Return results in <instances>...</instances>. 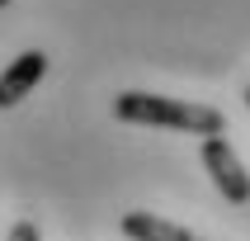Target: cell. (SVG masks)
Here are the masks:
<instances>
[{"label":"cell","instance_id":"obj_5","mask_svg":"<svg viewBox=\"0 0 250 241\" xmlns=\"http://www.w3.org/2000/svg\"><path fill=\"white\" fill-rule=\"evenodd\" d=\"M10 241H38V227H33V222H24V218H19V222L10 227Z\"/></svg>","mask_w":250,"mask_h":241},{"label":"cell","instance_id":"obj_8","mask_svg":"<svg viewBox=\"0 0 250 241\" xmlns=\"http://www.w3.org/2000/svg\"><path fill=\"white\" fill-rule=\"evenodd\" d=\"M194 241H198V237H194Z\"/></svg>","mask_w":250,"mask_h":241},{"label":"cell","instance_id":"obj_1","mask_svg":"<svg viewBox=\"0 0 250 241\" xmlns=\"http://www.w3.org/2000/svg\"><path fill=\"white\" fill-rule=\"evenodd\" d=\"M113 113L123 123H137V128H175V132H194V137L227 132V118L212 104L166 99V95H146V90H123V95L113 99Z\"/></svg>","mask_w":250,"mask_h":241},{"label":"cell","instance_id":"obj_4","mask_svg":"<svg viewBox=\"0 0 250 241\" xmlns=\"http://www.w3.org/2000/svg\"><path fill=\"white\" fill-rule=\"evenodd\" d=\"M123 237L132 241H194V232L156 213H123Z\"/></svg>","mask_w":250,"mask_h":241},{"label":"cell","instance_id":"obj_2","mask_svg":"<svg viewBox=\"0 0 250 241\" xmlns=\"http://www.w3.org/2000/svg\"><path fill=\"white\" fill-rule=\"evenodd\" d=\"M203 166H208V175H212V184L222 189V198L227 203H250V175H246V166H241V156L231 152V142L222 137V132H212V137H203Z\"/></svg>","mask_w":250,"mask_h":241},{"label":"cell","instance_id":"obj_3","mask_svg":"<svg viewBox=\"0 0 250 241\" xmlns=\"http://www.w3.org/2000/svg\"><path fill=\"white\" fill-rule=\"evenodd\" d=\"M42 71H47V57H42L38 47L19 52L10 66H5V76H0V109H14V104L42 81Z\"/></svg>","mask_w":250,"mask_h":241},{"label":"cell","instance_id":"obj_6","mask_svg":"<svg viewBox=\"0 0 250 241\" xmlns=\"http://www.w3.org/2000/svg\"><path fill=\"white\" fill-rule=\"evenodd\" d=\"M246 109H250V85H246Z\"/></svg>","mask_w":250,"mask_h":241},{"label":"cell","instance_id":"obj_7","mask_svg":"<svg viewBox=\"0 0 250 241\" xmlns=\"http://www.w3.org/2000/svg\"><path fill=\"white\" fill-rule=\"evenodd\" d=\"M5 5H10V0H0V10H5Z\"/></svg>","mask_w":250,"mask_h":241}]
</instances>
